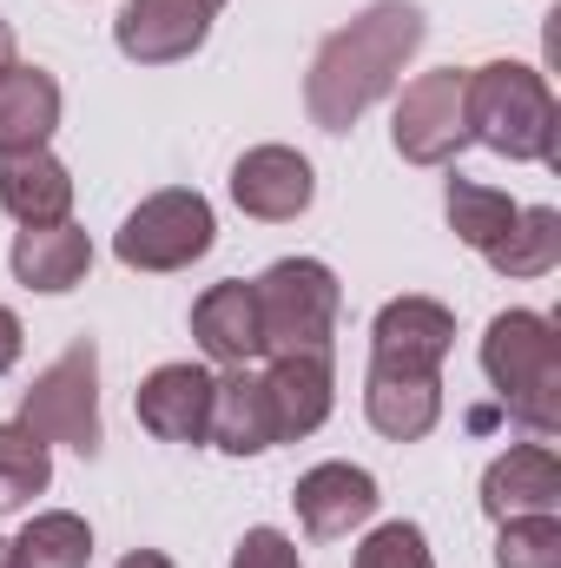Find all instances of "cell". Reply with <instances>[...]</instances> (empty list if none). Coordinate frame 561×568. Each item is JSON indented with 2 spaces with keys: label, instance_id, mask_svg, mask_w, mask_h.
I'll return each instance as SVG.
<instances>
[{
  "label": "cell",
  "instance_id": "2e32d148",
  "mask_svg": "<svg viewBox=\"0 0 561 568\" xmlns=\"http://www.w3.org/2000/svg\"><path fill=\"white\" fill-rule=\"evenodd\" d=\"M265 390H272L278 443L317 436V429L330 424V410H337V371H330V351H290V357H272Z\"/></svg>",
  "mask_w": 561,
  "mask_h": 568
},
{
  "label": "cell",
  "instance_id": "f546056e",
  "mask_svg": "<svg viewBox=\"0 0 561 568\" xmlns=\"http://www.w3.org/2000/svg\"><path fill=\"white\" fill-rule=\"evenodd\" d=\"M20 67V47H13V27L0 20V73H13Z\"/></svg>",
  "mask_w": 561,
  "mask_h": 568
},
{
  "label": "cell",
  "instance_id": "6da1fadb",
  "mask_svg": "<svg viewBox=\"0 0 561 568\" xmlns=\"http://www.w3.org/2000/svg\"><path fill=\"white\" fill-rule=\"evenodd\" d=\"M422 7L417 0H370L364 13H350L337 33L317 40L310 73H304V113L324 133H350L410 67L422 47Z\"/></svg>",
  "mask_w": 561,
  "mask_h": 568
},
{
  "label": "cell",
  "instance_id": "7c38bea8",
  "mask_svg": "<svg viewBox=\"0 0 561 568\" xmlns=\"http://www.w3.org/2000/svg\"><path fill=\"white\" fill-rule=\"evenodd\" d=\"M482 516H561V456L549 443H509L482 469Z\"/></svg>",
  "mask_w": 561,
  "mask_h": 568
},
{
  "label": "cell",
  "instance_id": "ac0fdd59",
  "mask_svg": "<svg viewBox=\"0 0 561 568\" xmlns=\"http://www.w3.org/2000/svg\"><path fill=\"white\" fill-rule=\"evenodd\" d=\"M0 212L13 225H60L73 212V172L40 145L20 159H0Z\"/></svg>",
  "mask_w": 561,
  "mask_h": 568
},
{
  "label": "cell",
  "instance_id": "277c9868",
  "mask_svg": "<svg viewBox=\"0 0 561 568\" xmlns=\"http://www.w3.org/2000/svg\"><path fill=\"white\" fill-rule=\"evenodd\" d=\"M258 291V324H265V357H290V351H330L337 317H344V284L324 258H278Z\"/></svg>",
  "mask_w": 561,
  "mask_h": 568
},
{
  "label": "cell",
  "instance_id": "9c48e42d",
  "mask_svg": "<svg viewBox=\"0 0 561 568\" xmlns=\"http://www.w3.org/2000/svg\"><path fill=\"white\" fill-rule=\"evenodd\" d=\"M212 33V13L198 0H126L120 20H113V47L133 60V67H172V60H192Z\"/></svg>",
  "mask_w": 561,
  "mask_h": 568
},
{
  "label": "cell",
  "instance_id": "30bf717a",
  "mask_svg": "<svg viewBox=\"0 0 561 568\" xmlns=\"http://www.w3.org/2000/svg\"><path fill=\"white\" fill-rule=\"evenodd\" d=\"M232 199L245 219H265V225H284L297 212H310L317 199V172L297 145H252L238 165H232Z\"/></svg>",
  "mask_w": 561,
  "mask_h": 568
},
{
  "label": "cell",
  "instance_id": "cb8c5ba5",
  "mask_svg": "<svg viewBox=\"0 0 561 568\" xmlns=\"http://www.w3.org/2000/svg\"><path fill=\"white\" fill-rule=\"evenodd\" d=\"M47 483H53L47 443L27 424H0V516L20 509V503H33V496H47Z\"/></svg>",
  "mask_w": 561,
  "mask_h": 568
},
{
  "label": "cell",
  "instance_id": "4316f807",
  "mask_svg": "<svg viewBox=\"0 0 561 568\" xmlns=\"http://www.w3.org/2000/svg\"><path fill=\"white\" fill-rule=\"evenodd\" d=\"M232 568H304V556H297V542H290L284 529L258 523V529H245V536H238Z\"/></svg>",
  "mask_w": 561,
  "mask_h": 568
},
{
  "label": "cell",
  "instance_id": "9a60e30c",
  "mask_svg": "<svg viewBox=\"0 0 561 568\" xmlns=\"http://www.w3.org/2000/svg\"><path fill=\"white\" fill-rule=\"evenodd\" d=\"M212 449L225 456H265L278 449V417H272V390L252 364H232L212 377V429H205Z\"/></svg>",
  "mask_w": 561,
  "mask_h": 568
},
{
  "label": "cell",
  "instance_id": "4dcf8cb0",
  "mask_svg": "<svg viewBox=\"0 0 561 568\" xmlns=\"http://www.w3.org/2000/svg\"><path fill=\"white\" fill-rule=\"evenodd\" d=\"M0 568H20V562H13V542H7V536H0Z\"/></svg>",
  "mask_w": 561,
  "mask_h": 568
},
{
  "label": "cell",
  "instance_id": "d6986e66",
  "mask_svg": "<svg viewBox=\"0 0 561 568\" xmlns=\"http://www.w3.org/2000/svg\"><path fill=\"white\" fill-rule=\"evenodd\" d=\"M364 417L384 443H422L442 424V384L436 377H397V371H370L364 377Z\"/></svg>",
  "mask_w": 561,
  "mask_h": 568
},
{
  "label": "cell",
  "instance_id": "4fadbf2b",
  "mask_svg": "<svg viewBox=\"0 0 561 568\" xmlns=\"http://www.w3.org/2000/svg\"><path fill=\"white\" fill-rule=\"evenodd\" d=\"M133 417L159 443H205V429H212V371L205 364H159L133 390Z\"/></svg>",
  "mask_w": 561,
  "mask_h": 568
},
{
  "label": "cell",
  "instance_id": "8fae6325",
  "mask_svg": "<svg viewBox=\"0 0 561 568\" xmlns=\"http://www.w3.org/2000/svg\"><path fill=\"white\" fill-rule=\"evenodd\" d=\"M290 503H297L304 536L337 542V536L364 529V523L377 516V503H384V496H377V476H370V469H357V463H317V469H304V476H297Z\"/></svg>",
  "mask_w": 561,
  "mask_h": 568
},
{
  "label": "cell",
  "instance_id": "83f0119b",
  "mask_svg": "<svg viewBox=\"0 0 561 568\" xmlns=\"http://www.w3.org/2000/svg\"><path fill=\"white\" fill-rule=\"evenodd\" d=\"M20 351H27V324H20V317H13V311L0 304V377H7L13 364H20Z\"/></svg>",
  "mask_w": 561,
  "mask_h": 568
},
{
  "label": "cell",
  "instance_id": "ffe728a7",
  "mask_svg": "<svg viewBox=\"0 0 561 568\" xmlns=\"http://www.w3.org/2000/svg\"><path fill=\"white\" fill-rule=\"evenodd\" d=\"M60 126V80L40 67H13L0 73V159L40 152Z\"/></svg>",
  "mask_w": 561,
  "mask_h": 568
},
{
  "label": "cell",
  "instance_id": "5bb4252c",
  "mask_svg": "<svg viewBox=\"0 0 561 568\" xmlns=\"http://www.w3.org/2000/svg\"><path fill=\"white\" fill-rule=\"evenodd\" d=\"M192 337L198 351L232 371V364H258L265 357V324H258V291L245 278H225V284H205L192 297Z\"/></svg>",
  "mask_w": 561,
  "mask_h": 568
},
{
  "label": "cell",
  "instance_id": "52a82bcc",
  "mask_svg": "<svg viewBox=\"0 0 561 568\" xmlns=\"http://www.w3.org/2000/svg\"><path fill=\"white\" fill-rule=\"evenodd\" d=\"M390 145L410 159V165H449L469 140V73L462 67H436L417 73L397 100V120H390Z\"/></svg>",
  "mask_w": 561,
  "mask_h": 568
},
{
  "label": "cell",
  "instance_id": "603a6c76",
  "mask_svg": "<svg viewBox=\"0 0 561 568\" xmlns=\"http://www.w3.org/2000/svg\"><path fill=\"white\" fill-rule=\"evenodd\" d=\"M13 562L20 568H86L93 562V529L73 509H40L27 516V529L13 536Z\"/></svg>",
  "mask_w": 561,
  "mask_h": 568
},
{
  "label": "cell",
  "instance_id": "7402d4cb",
  "mask_svg": "<svg viewBox=\"0 0 561 568\" xmlns=\"http://www.w3.org/2000/svg\"><path fill=\"white\" fill-rule=\"evenodd\" d=\"M489 265L502 278H549L561 265V212L555 205H522L516 225L502 232V245L489 252Z\"/></svg>",
  "mask_w": 561,
  "mask_h": 568
},
{
  "label": "cell",
  "instance_id": "3957f363",
  "mask_svg": "<svg viewBox=\"0 0 561 568\" xmlns=\"http://www.w3.org/2000/svg\"><path fill=\"white\" fill-rule=\"evenodd\" d=\"M482 377L529 436L561 429V331L542 311H496L482 331Z\"/></svg>",
  "mask_w": 561,
  "mask_h": 568
},
{
  "label": "cell",
  "instance_id": "1f68e13d",
  "mask_svg": "<svg viewBox=\"0 0 561 568\" xmlns=\"http://www.w3.org/2000/svg\"><path fill=\"white\" fill-rule=\"evenodd\" d=\"M198 7H205V13H218V7H225V0H198Z\"/></svg>",
  "mask_w": 561,
  "mask_h": 568
},
{
  "label": "cell",
  "instance_id": "44dd1931",
  "mask_svg": "<svg viewBox=\"0 0 561 568\" xmlns=\"http://www.w3.org/2000/svg\"><path fill=\"white\" fill-rule=\"evenodd\" d=\"M442 212H449V232L469 245V252H496L502 245V232L516 225V199L509 192H496V185H482V179H449V192H442Z\"/></svg>",
  "mask_w": 561,
  "mask_h": 568
},
{
  "label": "cell",
  "instance_id": "f1b7e54d",
  "mask_svg": "<svg viewBox=\"0 0 561 568\" xmlns=\"http://www.w3.org/2000/svg\"><path fill=\"white\" fill-rule=\"evenodd\" d=\"M120 568H178V562L159 556V549H133V556H120Z\"/></svg>",
  "mask_w": 561,
  "mask_h": 568
},
{
  "label": "cell",
  "instance_id": "ba28073f",
  "mask_svg": "<svg viewBox=\"0 0 561 568\" xmlns=\"http://www.w3.org/2000/svg\"><path fill=\"white\" fill-rule=\"evenodd\" d=\"M449 351H456V311L436 297H390L370 324V371L442 377Z\"/></svg>",
  "mask_w": 561,
  "mask_h": 568
},
{
  "label": "cell",
  "instance_id": "8992f818",
  "mask_svg": "<svg viewBox=\"0 0 561 568\" xmlns=\"http://www.w3.org/2000/svg\"><path fill=\"white\" fill-rule=\"evenodd\" d=\"M20 424L40 443H67L80 456L100 449V351L93 337H73L20 397Z\"/></svg>",
  "mask_w": 561,
  "mask_h": 568
},
{
  "label": "cell",
  "instance_id": "5b68a950",
  "mask_svg": "<svg viewBox=\"0 0 561 568\" xmlns=\"http://www.w3.org/2000/svg\"><path fill=\"white\" fill-rule=\"evenodd\" d=\"M212 239H218V219H212V199L205 192H192V185H165V192H152L140 199L133 212H126V225L113 232V258L126 265V272H185V265H198L205 252H212Z\"/></svg>",
  "mask_w": 561,
  "mask_h": 568
},
{
  "label": "cell",
  "instance_id": "d4e9b609",
  "mask_svg": "<svg viewBox=\"0 0 561 568\" xmlns=\"http://www.w3.org/2000/svg\"><path fill=\"white\" fill-rule=\"evenodd\" d=\"M496 529V568H561V516H509Z\"/></svg>",
  "mask_w": 561,
  "mask_h": 568
},
{
  "label": "cell",
  "instance_id": "484cf974",
  "mask_svg": "<svg viewBox=\"0 0 561 568\" xmlns=\"http://www.w3.org/2000/svg\"><path fill=\"white\" fill-rule=\"evenodd\" d=\"M350 568H436V556H429V536L417 523H377L357 542V562Z\"/></svg>",
  "mask_w": 561,
  "mask_h": 568
},
{
  "label": "cell",
  "instance_id": "7a4b0ae2",
  "mask_svg": "<svg viewBox=\"0 0 561 568\" xmlns=\"http://www.w3.org/2000/svg\"><path fill=\"white\" fill-rule=\"evenodd\" d=\"M469 140L516 165H561V106L549 73L522 60L476 67L469 73Z\"/></svg>",
  "mask_w": 561,
  "mask_h": 568
},
{
  "label": "cell",
  "instance_id": "e0dca14e",
  "mask_svg": "<svg viewBox=\"0 0 561 568\" xmlns=\"http://www.w3.org/2000/svg\"><path fill=\"white\" fill-rule=\"evenodd\" d=\"M7 272L27 284V291L60 297L73 284H86V272H93V239L73 219H60V225H20L13 232V252H7Z\"/></svg>",
  "mask_w": 561,
  "mask_h": 568
}]
</instances>
